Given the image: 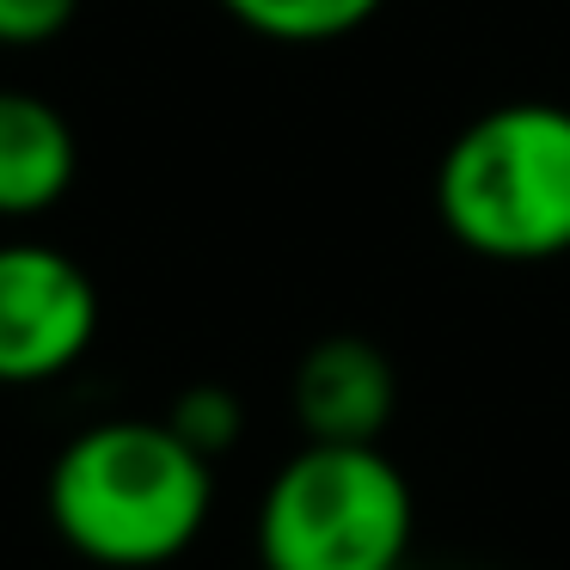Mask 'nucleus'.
<instances>
[{
    "label": "nucleus",
    "mask_w": 570,
    "mask_h": 570,
    "mask_svg": "<svg viewBox=\"0 0 570 570\" xmlns=\"http://www.w3.org/2000/svg\"><path fill=\"white\" fill-rule=\"evenodd\" d=\"M80 141L75 124L43 92L0 87V222L50 215L75 190Z\"/></svg>",
    "instance_id": "obj_6"
},
{
    "label": "nucleus",
    "mask_w": 570,
    "mask_h": 570,
    "mask_svg": "<svg viewBox=\"0 0 570 570\" xmlns=\"http://www.w3.org/2000/svg\"><path fill=\"white\" fill-rule=\"evenodd\" d=\"M435 222L484 264L570 252V105L509 99L479 111L435 160Z\"/></svg>",
    "instance_id": "obj_2"
},
{
    "label": "nucleus",
    "mask_w": 570,
    "mask_h": 570,
    "mask_svg": "<svg viewBox=\"0 0 570 570\" xmlns=\"http://www.w3.org/2000/svg\"><path fill=\"white\" fill-rule=\"evenodd\" d=\"M386 0H222V13L271 43H337L381 19Z\"/></svg>",
    "instance_id": "obj_7"
},
{
    "label": "nucleus",
    "mask_w": 570,
    "mask_h": 570,
    "mask_svg": "<svg viewBox=\"0 0 570 570\" xmlns=\"http://www.w3.org/2000/svg\"><path fill=\"white\" fill-rule=\"evenodd\" d=\"M99 337V283L56 246H0V386H43Z\"/></svg>",
    "instance_id": "obj_4"
},
{
    "label": "nucleus",
    "mask_w": 570,
    "mask_h": 570,
    "mask_svg": "<svg viewBox=\"0 0 570 570\" xmlns=\"http://www.w3.org/2000/svg\"><path fill=\"white\" fill-rule=\"evenodd\" d=\"M417 497L381 442H301L258 497L264 570H405Z\"/></svg>",
    "instance_id": "obj_3"
},
{
    "label": "nucleus",
    "mask_w": 570,
    "mask_h": 570,
    "mask_svg": "<svg viewBox=\"0 0 570 570\" xmlns=\"http://www.w3.org/2000/svg\"><path fill=\"white\" fill-rule=\"evenodd\" d=\"M166 423H173V430L185 435V442L197 448L203 460H222L227 448H234L239 435H246V405H239L234 386H222V381H197V386H185V393L173 399Z\"/></svg>",
    "instance_id": "obj_8"
},
{
    "label": "nucleus",
    "mask_w": 570,
    "mask_h": 570,
    "mask_svg": "<svg viewBox=\"0 0 570 570\" xmlns=\"http://www.w3.org/2000/svg\"><path fill=\"white\" fill-rule=\"evenodd\" d=\"M288 405L307 442H381L399 405V374L381 344L356 332H332L301 350Z\"/></svg>",
    "instance_id": "obj_5"
},
{
    "label": "nucleus",
    "mask_w": 570,
    "mask_h": 570,
    "mask_svg": "<svg viewBox=\"0 0 570 570\" xmlns=\"http://www.w3.org/2000/svg\"><path fill=\"white\" fill-rule=\"evenodd\" d=\"M80 0H0V50H38L75 26Z\"/></svg>",
    "instance_id": "obj_9"
},
{
    "label": "nucleus",
    "mask_w": 570,
    "mask_h": 570,
    "mask_svg": "<svg viewBox=\"0 0 570 570\" xmlns=\"http://www.w3.org/2000/svg\"><path fill=\"white\" fill-rule=\"evenodd\" d=\"M56 540L99 570H160L215 515V460L166 417H105L68 435L43 479Z\"/></svg>",
    "instance_id": "obj_1"
}]
</instances>
